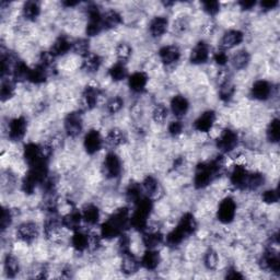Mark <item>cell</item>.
I'll use <instances>...</instances> for the list:
<instances>
[{
    "mask_svg": "<svg viewBox=\"0 0 280 280\" xmlns=\"http://www.w3.org/2000/svg\"><path fill=\"white\" fill-rule=\"evenodd\" d=\"M122 259V271L126 275H133L139 269L140 262L132 252L124 253Z\"/></svg>",
    "mask_w": 280,
    "mask_h": 280,
    "instance_id": "22",
    "label": "cell"
},
{
    "mask_svg": "<svg viewBox=\"0 0 280 280\" xmlns=\"http://www.w3.org/2000/svg\"><path fill=\"white\" fill-rule=\"evenodd\" d=\"M160 254L155 250H148L140 260V265L148 270H154L160 264Z\"/></svg>",
    "mask_w": 280,
    "mask_h": 280,
    "instance_id": "28",
    "label": "cell"
},
{
    "mask_svg": "<svg viewBox=\"0 0 280 280\" xmlns=\"http://www.w3.org/2000/svg\"><path fill=\"white\" fill-rule=\"evenodd\" d=\"M102 21H103V28L109 30V29L117 28L120 26V24L123 22V18L117 11L110 10L108 12H105V15H103Z\"/></svg>",
    "mask_w": 280,
    "mask_h": 280,
    "instance_id": "34",
    "label": "cell"
},
{
    "mask_svg": "<svg viewBox=\"0 0 280 280\" xmlns=\"http://www.w3.org/2000/svg\"><path fill=\"white\" fill-rule=\"evenodd\" d=\"M118 247H120V252L122 254L130 252V239L124 233L121 235L120 242H118Z\"/></svg>",
    "mask_w": 280,
    "mask_h": 280,
    "instance_id": "56",
    "label": "cell"
},
{
    "mask_svg": "<svg viewBox=\"0 0 280 280\" xmlns=\"http://www.w3.org/2000/svg\"><path fill=\"white\" fill-rule=\"evenodd\" d=\"M4 266L6 273H7V276L10 278L16 277L17 273L19 272V269H20L19 262L15 256H12V255H7V256H6Z\"/></svg>",
    "mask_w": 280,
    "mask_h": 280,
    "instance_id": "42",
    "label": "cell"
},
{
    "mask_svg": "<svg viewBox=\"0 0 280 280\" xmlns=\"http://www.w3.org/2000/svg\"><path fill=\"white\" fill-rule=\"evenodd\" d=\"M82 116L79 112H71L65 118V130L68 136L77 137L82 132Z\"/></svg>",
    "mask_w": 280,
    "mask_h": 280,
    "instance_id": "10",
    "label": "cell"
},
{
    "mask_svg": "<svg viewBox=\"0 0 280 280\" xmlns=\"http://www.w3.org/2000/svg\"><path fill=\"white\" fill-rule=\"evenodd\" d=\"M169 28V21L164 17H155L149 24V32L153 37L162 36Z\"/></svg>",
    "mask_w": 280,
    "mask_h": 280,
    "instance_id": "26",
    "label": "cell"
},
{
    "mask_svg": "<svg viewBox=\"0 0 280 280\" xmlns=\"http://www.w3.org/2000/svg\"><path fill=\"white\" fill-rule=\"evenodd\" d=\"M217 115L214 111H206L194 122V128L197 132L208 133L213 129Z\"/></svg>",
    "mask_w": 280,
    "mask_h": 280,
    "instance_id": "14",
    "label": "cell"
},
{
    "mask_svg": "<svg viewBox=\"0 0 280 280\" xmlns=\"http://www.w3.org/2000/svg\"><path fill=\"white\" fill-rule=\"evenodd\" d=\"M244 40V35L239 30H230L223 34L221 39V46L225 49L233 48L241 44Z\"/></svg>",
    "mask_w": 280,
    "mask_h": 280,
    "instance_id": "19",
    "label": "cell"
},
{
    "mask_svg": "<svg viewBox=\"0 0 280 280\" xmlns=\"http://www.w3.org/2000/svg\"><path fill=\"white\" fill-rule=\"evenodd\" d=\"M169 115V110L163 104H158L152 112V117L155 123H163Z\"/></svg>",
    "mask_w": 280,
    "mask_h": 280,
    "instance_id": "49",
    "label": "cell"
},
{
    "mask_svg": "<svg viewBox=\"0 0 280 280\" xmlns=\"http://www.w3.org/2000/svg\"><path fill=\"white\" fill-rule=\"evenodd\" d=\"M103 171L109 178H116L121 175L122 162L116 153L111 152L107 154L103 161Z\"/></svg>",
    "mask_w": 280,
    "mask_h": 280,
    "instance_id": "8",
    "label": "cell"
},
{
    "mask_svg": "<svg viewBox=\"0 0 280 280\" xmlns=\"http://www.w3.org/2000/svg\"><path fill=\"white\" fill-rule=\"evenodd\" d=\"M15 82L14 79H3L2 88H0V98H2L3 102L8 101L9 99L14 97L16 91Z\"/></svg>",
    "mask_w": 280,
    "mask_h": 280,
    "instance_id": "37",
    "label": "cell"
},
{
    "mask_svg": "<svg viewBox=\"0 0 280 280\" xmlns=\"http://www.w3.org/2000/svg\"><path fill=\"white\" fill-rule=\"evenodd\" d=\"M12 218H14V216H12L10 209L3 208L2 219H0V227H2L3 231H6V230L10 227V225L12 223Z\"/></svg>",
    "mask_w": 280,
    "mask_h": 280,
    "instance_id": "52",
    "label": "cell"
},
{
    "mask_svg": "<svg viewBox=\"0 0 280 280\" xmlns=\"http://www.w3.org/2000/svg\"><path fill=\"white\" fill-rule=\"evenodd\" d=\"M82 220L89 226H95L100 220V210L93 204H88L83 207L82 211Z\"/></svg>",
    "mask_w": 280,
    "mask_h": 280,
    "instance_id": "32",
    "label": "cell"
},
{
    "mask_svg": "<svg viewBox=\"0 0 280 280\" xmlns=\"http://www.w3.org/2000/svg\"><path fill=\"white\" fill-rule=\"evenodd\" d=\"M72 49V43L68 40L66 36H59L57 40L54 42V44L51 48V53L54 57L57 56H63Z\"/></svg>",
    "mask_w": 280,
    "mask_h": 280,
    "instance_id": "30",
    "label": "cell"
},
{
    "mask_svg": "<svg viewBox=\"0 0 280 280\" xmlns=\"http://www.w3.org/2000/svg\"><path fill=\"white\" fill-rule=\"evenodd\" d=\"M204 263H205V266H206L208 269H210V270L216 269L218 263H219V257H218L217 252H215L214 250H209L206 253V255H205Z\"/></svg>",
    "mask_w": 280,
    "mask_h": 280,
    "instance_id": "50",
    "label": "cell"
},
{
    "mask_svg": "<svg viewBox=\"0 0 280 280\" xmlns=\"http://www.w3.org/2000/svg\"><path fill=\"white\" fill-rule=\"evenodd\" d=\"M277 6H278V0H264V2L260 3V7L266 11L275 9Z\"/></svg>",
    "mask_w": 280,
    "mask_h": 280,
    "instance_id": "58",
    "label": "cell"
},
{
    "mask_svg": "<svg viewBox=\"0 0 280 280\" xmlns=\"http://www.w3.org/2000/svg\"><path fill=\"white\" fill-rule=\"evenodd\" d=\"M82 215L79 210H70L69 213L65 215L61 218V223H63V227L71 230V231H76V230L80 229V225L82 222Z\"/></svg>",
    "mask_w": 280,
    "mask_h": 280,
    "instance_id": "23",
    "label": "cell"
},
{
    "mask_svg": "<svg viewBox=\"0 0 280 280\" xmlns=\"http://www.w3.org/2000/svg\"><path fill=\"white\" fill-rule=\"evenodd\" d=\"M271 90V84L268 81H266V80H258V81L253 84L251 95L254 99L258 100V101H266V100L270 98Z\"/></svg>",
    "mask_w": 280,
    "mask_h": 280,
    "instance_id": "18",
    "label": "cell"
},
{
    "mask_svg": "<svg viewBox=\"0 0 280 280\" xmlns=\"http://www.w3.org/2000/svg\"><path fill=\"white\" fill-rule=\"evenodd\" d=\"M86 12H88L89 22L86 24L85 32L89 36H96L104 29L102 21L103 15L101 14L98 6L95 4H91L88 6Z\"/></svg>",
    "mask_w": 280,
    "mask_h": 280,
    "instance_id": "5",
    "label": "cell"
},
{
    "mask_svg": "<svg viewBox=\"0 0 280 280\" xmlns=\"http://www.w3.org/2000/svg\"><path fill=\"white\" fill-rule=\"evenodd\" d=\"M197 229V222L195 217L192 214H185L179 219L177 226L175 229H173L172 231L166 235L165 241L170 246H177L182 243V242L194 234Z\"/></svg>",
    "mask_w": 280,
    "mask_h": 280,
    "instance_id": "3",
    "label": "cell"
},
{
    "mask_svg": "<svg viewBox=\"0 0 280 280\" xmlns=\"http://www.w3.org/2000/svg\"><path fill=\"white\" fill-rule=\"evenodd\" d=\"M49 70L44 66L37 64L34 68H31L28 81L32 82L34 84H41L45 82L48 78Z\"/></svg>",
    "mask_w": 280,
    "mask_h": 280,
    "instance_id": "29",
    "label": "cell"
},
{
    "mask_svg": "<svg viewBox=\"0 0 280 280\" xmlns=\"http://www.w3.org/2000/svg\"><path fill=\"white\" fill-rule=\"evenodd\" d=\"M109 74L111 79L113 81H122V80L125 79L127 77V68L124 65V63L118 61L115 65L112 66L109 70Z\"/></svg>",
    "mask_w": 280,
    "mask_h": 280,
    "instance_id": "38",
    "label": "cell"
},
{
    "mask_svg": "<svg viewBox=\"0 0 280 280\" xmlns=\"http://www.w3.org/2000/svg\"><path fill=\"white\" fill-rule=\"evenodd\" d=\"M148 83V76L142 71L133 73L128 79V85L130 90L135 93H140L146 89Z\"/></svg>",
    "mask_w": 280,
    "mask_h": 280,
    "instance_id": "24",
    "label": "cell"
},
{
    "mask_svg": "<svg viewBox=\"0 0 280 280\" xmlns=\"http://www.w3.org/2000/svg\"><path fill=\"white\" fill-rule=\"evenodd\" d=\"M234 85L229 81V80H225L221 82L220 89H219V97L223 102H229L230 100L233 98L234 95Z\"/></svg>",
    "mask_w": 280,
    "mask_h": 280,
    "instance_id": "45",
    "label": "cell"
},
{
    "mask_svg": "<svg viewBox=\"0 0 280 280\" xmlns=\"http://www.w3.org/2000/svg\"><path fill=\"white\" fill-rule=\"evenodd\" d=\"M214 60L216 61V64H217V65H219V66H225V65L228 63L229 57H228V55L226 54L225 51H218V52L215 53V55H214Z\"/></svg>",
    "mask_w": 280,
    "mask_h": 280,
    "instance_id": "57",
    "label": "cell"
},
{
    "mask_svg": "<svg viewBox=\"0 0 280 280\" xmlns=\"http://www.w3.org/2000/svg\"><path fill=\"white\" fill-rule=\"evenodd\" d=\"M124 107V100L120 97L112 98L107 104V110L109 113L115 114L117 112H120Z\"/></svg>",
    "mask_w": 280,
    "mask_h": 280,
    "instance_id": "51",
    "label": "cell"
},
{
    "mask_svg": "<svg viewBox=\"0 0 280 280\" xmlns=\"http://www.w3.org/2000/svg\"><path fill=\"white\" fill-rule=\"evenodd\" d=\"M264 182H265V176L262 173H258V172L248 173L245 190H251V191L257 190L264 184Z\"/></svg>",
    "mask_w": 280,
    "mask_h": 280,
    "instance_id": "41",
    "label": "cell"
},
{
    "mask_svg": "<svg viewBox=\"0 0 280 280\" xmlns=\"http://www.w3.org/2000/svg\"><path fill=\"white\" fill-rule=\"evenodd\" d=\"M141 186H142V191L146 192L148 197H151L157 194V192L159 190V183L153 176H147L145 178V181L142 182Z\"/></svg>",
    "mask_w": 280,
    "mask_h": 280,
    "instance_id": "46",
    "label": "cell"
},
{
    "mask_svg": "<svg viewBox=\"0 0 280 280\" xmlns=\"http://www.w3.org/2000/svg\"><path fill=\"white\" fill-rule=\"evenodd\" d=\"M132 52L133 49L127 43H121V44L116 47V56L117 58L120 59L121 63H125L126 60H128L130 56H132Z\"/></svg>",
    "mask_w": 280,
    "mask_h": 280,
    "instance_id": "47",
    "label": "cell"
},
{
    "mask_svg": "<svg viewBox=\"0 0 280 280\" xmlns=\"http://www.w3.org/2000/svg\"><path fill=\"white\" fill-rule=\"evenodd\" d=\"M223 169V159L222 157H217L216 159L208 161V162L199 163L196 167L195 176H194V185L197 190H203L214 182L216 177L219 176V174Z\"/></svg>",
    "mask_w": 280,
    "mask_h": 280,
    "instance_id": "2",
    "label": "cell"
},
{
    "mask_svg": "<svg viewBox=\"0 0 280 280\" xmlns=\"http://www.w3.org/2000/svg\"><path fill=\"white\" fill-rule=\"evenodd\" d=\"M263 202L266 204H275L279 201V195L277 190H268L263 193Z\"/></svg>",
    "mask_w": 280,
    "mask_h": 280,
    "instance_id": "54",
    "label": "cell"
},
{
    "mask_svg": "<svg viewBox=\"0 0 280 280\" xmlns=\"http://www.w3.org/2000/svg\"><path fill=\"white\" fill-rule=\"evenodd\" d=\"M39 227L34 222H24L17 230V236L24 243H32L39 236Z\"/></svg>",
    "mask_w": 280,
    "mask_h": 280,
    "instance_id": "9",
    "label": "cell"
},
{
    "mask_svg": "<svg viewBox=\"0 0 280 280\" xmlns=\"http://www.w3.org/2000/svg\"><path fill=\"white\" fill-rule=\"evenodd\" d=\"M250 54L247 51H239L233 55L231 61L235 69H243L250 63Z\"/></svg>",
    "mask_w": 280,
    "mask_h": 280,
    "instance_id": "43",
    "label": "cell"
},
{
    "mask_svg": "<svg viewBox=\"0 0 280 280\" xmlns=\"http://www.w3.org/2000/svg\"><path fill=\"white\" fill-rule=\"evenodd\" d=\"M267 139L272 144H277L280 139V121L278 118H273L267 128Z\"/></svg>",
    "mask_w": 280,
    "mask_h": 280,
    "instance_id": "44",
    "label": "cell"
},
{
    "mask_svg": "<svg viewBox=\"0 0 280 280\" xmlns=\"http://www.w3.org/2000/svg\"><path fill=\"white\" fill-rule=\"evenodd\" d=\"M203 9L209 16H216L218 12L220 11V3L219 2H204L203 4Z\"/></svg>",
    "mask_w": 280,
    "mask_h": 280,
    "instance_id": "53",
    "label": "cell"
},
{
    "mask_svg": "<svg viewBox=\"0 0 280 280\" xmlns=\"http://www.w3.org/2000/svg\"><path fill=\"white\" fill-rule=\"evenodd\" d=\"M129 226L130 214L128 208H120L101 226V236L108 240L121 236Z\"/></svg>",
    "mask_w": 280,
    "mask_h": 280,
    "instance_id": "1",
    "label": "cell"
},
{
    "mask_svg": "<svg viewBox=\"0 0 280 280\" xmlns=\"http://www.w3.org/2000/svg\"><path fill=\"white\" fill-rule=\"evenodd\" d=\"M142 198V186L138 183H130L126 189V199L130 203L137 204Z\"/></svg>",
    "mask_w": 280,
    "mask_h": 280,
    "instance_id": "39",
    "label": "cell"
},
{
    "mask_svg": "<svg viewBox=\"0 0 280 280\" xmlns=\"http://www.w3.org/2000/svg\"><path fill=\"white\" fill-rule=\"evenodd\" d=\"M248 173L250 172H248L243 165L234 166V169L231 172V175H230V181H231V184L235 186L236 189L245 190Z\"/></svg>",
    "mask_w": 280,
    "mask_h": 280,
    "instance_id": "20",
    "label": "cell"
},
{
    "mask_svg": "<svg viewBox=\"0 0 280 280\" xmlns=\"http://www.w3.org/2000/svg\"><path fill=\"white\" fill-rule=\"evenodd\" d=\"M260 266L262 268L269 270L271 272H279L280 270V258L278 253L272 250V248H268L264 254L262 258L259 260Z\"/></svg>",
    "mask_w": 280,
    "mask_h": 280,
    "instance_id": "13",
    "label": "cell"
},
{
    "mask_svg": "<svg viewBox=\"0 0 280 280\" xmlns=\"http://www.w3.org/2000/svg\"><path fill=\"white\" fill-rule=\"evenodd\" d=\"M79 3L77 2H66L64 3V6H66L67 8H69V7H74V6H77Z\"/></svg>",
    "mask_w": 280,
    "mask_h": 280,
    "instance_id": "61",
    "label": "cell"
},
{
    "mask_svg": "<svg viewBox=\"0 0 280 280\" xmlns=\"http://www.w3.org/2000/svg\"><path fill=\"white\" fill-rule=\"evenodd\" d=\"M152 210V202L150 197H142L136 204V208L130 216V226L137 231H145L147 228L148 218Z\"/></svg>",
    "mask_w": 280,
    "mask_h": 280,
    "instance_id": "4",
    "label": "cell"
},
{
    "mask_svg": "<svg viewBox=\"0 0 280 280\" xmlns=\"http://www.w3.org/2000/svg\"><path fill=\"white\" fill-rule=\"evenodd\" d=\"M30 70L31 68H29L27 64H24L21 60H18L17 64L14 67V70L11 72L12 79H14L15 81H23V80H28Z\"/></svg>",
    "mask_w": 280,
    "mask_h": 280,
    "instance_id": "36",
    "label": "cell"
},
{
    "mask_svg": "<svg viewBox=\"0 0 280 280\" xmlns=\"http://www.w3.org/2000/svg\"><path fill=\"white\" fill-rule=\"evenodd\" d=\"M190 109V103L188 99L183 96H176L172 99L171 101V111L176 117H183L188 114Z\"/></svg>",
    "mask_w": 280,
    "mask_h": 280,
    "instance_id": "25",
    "label": "cell"
},
{
    "mask_svg": "<svg viewBox=\"0 0 280 280\" xmlns=\"http://www.w3.org/2000/svg\"><path fill=\"white\" fill-rule=\"evenodd\" d=\"M239 6L242 10H251L256 6V2L255 0H242L239 3Z\"/></svg>",
    "mask_w": 280,
    "mask_h": 280,
    "instance_id": "59",
    "label": "cell"
},
{
    "mask_svg": "<svg viewBox=\"0 0 280 280\" xmlns=\"http://www.w3.org/2000/svg\"><path fill=\"white\" fill-rule=\"evenodd\" d=\"M159 57L165 66H171L178 61L181 57V52L175 45H167L162 47L159 51Z\"/></svg>",
    "mask_w": 280,
    "mask_h": 280,
    "instance_id": "17",
    "label": "cell"
},
{
    "mask_svg": "<svg viewBox=\"0 0 280 280\" xmlns=\"http://www.w3.org/2000/svg\"><path fill=\"white\" fill-rule=\"evenodd\" d=\"M100 98V91L97 86H86L82 93V103L85 109L92 110L97 107Z\"/></svg>",
    "mask_w": 280,
    "mask_h": 280,
    "instance_id": "27",
    "label": "cell"
},
{
    "mask_svg": "<svg viewBox=\"0 0 280 280\" xmlns=\"http://www.w3.org/2000/svg\"><path fill=\"white\" fill-rule=\"evenodd\" d=\"M226 277L229 278V279H236V278L242 279V278H243V276L241 275L240 271H238L235 268H233V267H232V268H229L227 270V276Z\"/></svg>",
    "mask_w": 280,
    "mask_h": 280,
    "instance_id": "60",
    "label": "cell"
},
{
    "mask_svg": "<svg viewBox=\"0 0 280 280\" xmlns=\"http://www.w3.org/2000/svg\"><path fill=\"white\" fill-rule=\"evenodd\" d=\"M102 65V59L97 54H88L83 57L82 61V69L86 72H96L100 69V67Z\"/></svg>",
    "mask_w": 280,
    "mask_h": 280,
    "instance_id": "33",
    "label": "cell"
},
{
    "mask_svg": "<svg viewBox=\"0 0 280 280\" xmlns=\"http://www.w3.org/2000/svg\"><path fill=\"white\" fill-rule=\"evenodd\" d=\"M102 145H103V138L98 130L92 129L85 135L83 140V146L85 151L89 154H95L98 151L101 150Z\"/></svg>",
    "mask_w": 280,
    "mask_h": 280,
    "instance_id": "12",
    "label": "cell"
},
{
    "mask_svg": "<svg viewBox=\"0 0 280 280\" xmlns=\"http://www.w3.org/2000/svg\"><path fill=\"white\" fill-rule=\"evenodd\" d=\"M22 14L23 17L29 21H35L39 18L41 14V7L39 3L36 2H28L24 4L22 8Z\"/></svg>",
    "mask_w": 280,
    "mask_h": 280,
    "instance_id": "35",
    "label": "cell"
},
{
    "mask_svg": "<svg viewBox=\"0 0 280 280\" xmlns=\"http://www.w3.org/2000/svg\"><path fill=\"white\" fill-rule=\"evenodd\" d=\"M28 122L24 117H17L9 124L8 136L12 141H20L27 134Z\"/></svg>",
    "mask_w": 280,
    "mask_h": 280,
    "instance_id": "11",
    "label": "cell"
},
{
    "mask_svg": "<svg viewBox=\"0 0 280 280\" xmlns=\"http://www.w3.org/2000/svg\"><path fill=\"white\" fill-rule=\"evenodd\" d=\"M164 236L159 231H150L146 232L142 235V242L149 250H155L159 245L163 243Z\"/></svg>",
    "mask_w": 280,
    "mask_h": 280,
    "instance_id": "31",
    "label": "cell"
},
{
    "mask_svg": "<svg viewBox=\"0 0 280 280\" xmlns=\"http://www.w3.org/2000/svg\"><path fill=\"white\" fill-rule=\"evenodd\" d=\"M239 144V136L232 129H225L217 139V148L222 152H231Z\"/></svg>",
    "mask_w": 280,
    "mask_h": 280,
    "instance_id": "7",
    "label": "cell"
},
{
    "mask_svg": "<svg viewBox=\"0 0 280 280\" xmlns=\"http://www.w3.org/2000/svg\"><path fill=\"white\" fill-rule=\"evenodd\" d=\"M126 140L125 134H124L121 129L114 128L109 132L107 136V142L112 147H118L123 145Z\"/></svg>",
    "mask_w": 280,
    "mask_h": 280,
    "instance_id": "40",
    "label": "cell"
},
{
    "mask_svg": "<svg viewBox=\"0 0 280 280\" xmlns=\"http://www.w3.org/2000/svg\"><path fill=\"white\" fill-rule=\"evenodd\" d=\"M236 213V204L234 199L231 197H227L223 199L220 203L219 207H218L217 217L218 220L220 222L228 225V223L232 222Z\"/></svg>",
    "mask_w": 280,
    "mask_h": 280,
    "instance_id": "6",
    "label": "cell"
},
{
    "mask_svg": "<svg viewBox=\"0 0 280 280\" xmlns=\"http://www.w3.org/2000/svg\"><path fill=\"white\" fill-rule=\"evenodd\" d=\"M72 49L77 54H80L84 57L88 54H90V45H89V41L85 39H79L76 42L72 43Z\"/></svg>",
    "mask_w": 280,
    "mask_h": 280,
    "instance_id": "48",
    "label": "cell"
},
{
    "mask_svg": "<svg viewBox=\"0 0 280 280\" xmlns=\"http://www.w3.org/2000/svg\"><path fill=\"white\" fill-rule=\"evenodd\" d=\"M209 46L206 42L201 41L198 42L197 44L194 46V48L192 49L191 52V61L195 65H201L205 64L209 58Z\"/></svg>",
    "mask_w": 280,
    "mask_h": 280,
    "instance_id": "15",
    "label": "cell"
},
{
    "mask_svg": "<svg viewBox=\"0 0 280 280\" xmlns=\"http://www.w3.org/2000/svg\"><path fill=\"white\" fill-rule=\"evenodd\" d=\"M23 157L24 160H26V162L29 164V166L34 164L35 162H37V161L43 158L48 159L47 157H45L44 153H43L42 146L33 144V142H30V144L24 146Z\"/></svg>",
    "mask_w": 280,
    "mask_h": 280,
    "instance_id": "16",
    "label": "cell"
},
{
    "mask_svg": "<svg viewBox=\"0 0 280 280\" xmlns=\"http://www.w3.org/2000/svg\"><path fill=\"white\" fill-rule=\"evenodd\" d=\"M183 129H184L183 124H182V122H179V121L172 122L169 125V133L173 137H176L178 135H181L182 132H183Z\"/></svg>",
    "mask_w": 280,
    "mask_h": 280,
    "instance_id": "55",
    "label": "cell"
},
{
    "mask_svg": "<svg viewBox=\"0 0 280 280\" xmlns=\"http://www.w3.org/2000/svg\"><path fill=\"white\" fill-rule=\"evenodd\" d=\"M71 245L74 250L78 252H83L88 250L90 245V234L80 229L76 230V231H73L72 234Z\"/></svg>",
    "mask_w": 280,
    "mask_h": 280,
    "instance_id": "21",
    "label": "cell"
}]
</instances>
